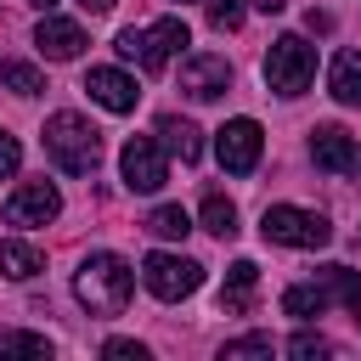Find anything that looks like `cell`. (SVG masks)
<instances>
[{
    "instance_id": "16",
    "label": "cell",
    "mask_w": 361,
    "mask_h": 361,
    "mask_svg": "<svg viewBox=\"0 0 361 361\" xmlns=\"http://www.w3.org/2000/svg\"><path fill=\"white\" fill-rule=\"evenodd\" d=\"M327 90H333V102L361 107V51H338V56H333V68H327Z\"/></svg>"
},
{
    "instance_id": "27",
    "label": "cell",
    "mask_w": 361,
    "mask_h": 361,
    "mask_svg": "<svg viewBox=\"0 0 361 361\" xmlns=\"http://www.w3.org/2000/svg\"><path fill=\"white\" fill-rule=\"evenodd\" d=\"M102 355H113V361H147V344H135V338H107Z\"/></svg>"
},
{
    "instance_id": "14",
    "label": "cell",
    "mask_w": 361,
    "mask_h": 361,
    "mask_svg": "<svg viewBox=\"0 0 361 361\" xmlns=\"http://www.w3.org/2000/svg\"><path fill=\"white\" fill-rule=\"evenodd\" d=\"M254 288H259V265H254V259H237V265L226 271L220 310H226V316H248V310H254Z\"/></svg>"
},
{
    "instance_id": "32",
    "label": "cell",
    "mask_w": 361,
    "mask_h": 361,
    "mask_svg": "<svg viewBox=\"0 0 361 361\" xmlns=\"http://www.w3.org/2000/svg\"><path fill=\"white\" fill-rule=\"evenodd\" d=\"M28 6H39V11H45V6H56V0H28Z\"/></svg>"
},
{
    "instance_id": "1",
    "label": "cell",
    "mask_w": 361,
    "mask_h": 361,
    "mask_svg": "<svg viewBox=\"0 0 361 361\" xmlns=\"http://www.w3.org/2000/svg\"><path fill=\"white\" fill-rule=\"evenodd\" d=\"M73 293L90 316H124L130 293H135V271L118 259V254H90L73 276Z\"/></svg>"
},
{
    "instance_id": "8",
    "label": "cell",
    "mask_w": 361,
    "mask_h": 361,
    "mask_svg": "<svg viewBox=\"0 0 361 361\" xmlns=\"http://www.w3.org/2000/svg\"><path fill=\"white\" fill-rule=\"evenodd\" d=\"M118 169H124V186L130 192H158L169 180V158L152 135H130L124 152H118Z\"/></svg>"
},
{
    "instance_id": "28",
    "label": "cell",
    "mask_w": 361,
    "mask_h": 361,
    "mask_svg": "<svg viewBox=\"0 0 361 361\" xmlns=\"http://www.w3.org/2000/svg\"><path fill=\"white\" fill-rule=\"evenodd\" d=\"M17 164H23V147H17V135H11V130H0V180H6V175H17Z\"/></svg>"
},
{
    "instance_id": "4",
    "label": "cell",
    "mask_w": 361,
    "mask_h": 361,
    "mask_svg": "<svg viewBox=\"0 0 361 361\" xmlns=\"http://www.w3.org/2000/svg\"><path fill=\"white\" fill-rule=\"evenodd\" d=\"M259 231H265V243H276V248H327V243H333L327 214L299 209V203H271V209L259 214Z\"/></svg>"
},
{
    "instance_id": "11",
    "label": "cell",
    "mask_w": 361,
    "mask_h": 361,
    "mask_svg": "<svg viewBox=\"0 0 361 361\" xmlns=\"http://www.w3.org/2000/svg\"><path fill=\"white\" fill-rule=\"evenodd\" d=\"M226 85H231V62H226V56H214V51L186 56V68H180V90H186L192 102H214Z\"/></svg>"
},
{
    "instance_id": "2",
    "label": "cell",
    "mask_w": 361,
    "mask_h": 361,
    "mask_svg": "<svg viewBox=\"0 0 361 361\" xmlns=\"http://www.w3.org/2000/svg\"><path fill=\"white\" fill-rule=\"evenodd\" d=\"M45 152L68 175H96V164H102V130L85 113H51L45 118Z\"/></svg>"
},
{
    "instance_id": "24",
    "label": "cell",
    "mask_w": 361,
    "mask_h": 361,
    "mask_svg": "<svg viewBox=\"0 0 361 361\" xmlns=\"http://www.w3.org/2000/svg\"><path fill=\"white\" fill-rule=\"evenodd\" d=\"M203 11H209V23H214L220 34L243 28V0H203Z\"/></svg>"
},
{
    "instance_id": "9",
    "label": "cell",
    "mask_w": 361,
    "mask_h": 361,
    "mask_svg": "<svg viewBox=\"0 0 361 361\" xmlns=\"http://www.w3.org/2000/svg\"><path fill=\"white\" fill-rule=\"evenodd\" d=\"M310 158H316V169H327V175L361 180V141H355L350 130H338V124L310 130Z\"/></svg>"
},
{
    "instance_id": "12",
    "label": "cell",
    "mask_w": 361,
    "mask_h": 361,
    "mask_svg": "<svg viewBox=\"0 0 361 361\" xmlns=\"http://www.w3.org/2000/svg\"><path fill=\"white\" fill-rule=\"evenodd\" d=\"M85 90H90V102L107 107V113H135V102H141L135 79H130L124 68H90V73H85Z\"/></svg>"
},
{
    "instance_id": "18",
    "label": "cell",
    "mask_w": 361,
    "mask_h": 361,
    "mask_svg": "<svg viewBox=\"0 0 361 361\" xmlns=\"http://www.w3.org/2000/svg\"><path fill=\"white\" fill-rule=\"evenodd\" d=\"M327 310V293H322V282H293V288H282V316H293V322H310V316H322Z\"/></svg>"
},
{
    "instance_id": "30",
    "label": "cell",
    "mask_w": 361,
    "mask_h": 361,
    "mask_svg": "<svg viewBox=\"0 0 361 361\" xmlns=\"http://www.w3.org/2000/svg\"><path fill=\"white\" fill-rule=\"evenodd\" d=\"M282 6H288V0H254V11H265V17H276Z\"/></svg>"
},
{
    "instance_id": "19",
    "label": "cell",
    "mask_w": 361,
    "mask_h": 361,
    "mask_svg": "<svg viewBox=\"0 0 361 361\" xmlns=\"http://www.w3.org/2000/svg\"><path fill=\"white\" fill-rule=\"evenodd\" d=\"M39 271H45V259H39L34 243H0V276L28 282V276H39Z\"/></svg>"
},
{
    "instance_id": "20",
    "label": "cell",
    "mask_w": 361,
    "mask_h": 361,
    "mask_svg": "<svg viewBox=\"0 0 361 361\" xmlns=\"http://www.w3.org/2000/svg\"><path fill=\"white\" fill-rule=\"evenodd\" d=\"M203 231H214V237H237V203H231L226 192H209V197H203Z\"/></svg>"
},
{
    "instance_id": "7",
    "label": "cell",
    "mask_w": 361,
    "mask_h": 361,
    "mask_svg": "<svg viewBox=\"0 0 361 361\" xmlns=\"http://www.w3.org/2000/svg\"><path fill=\"white\" fill-rule=\"evenodd\" d=\"M259 152H265V130L254 118H226L220 135H214V158L226 175H254L259 169Z\"/></svg>"
},
{
    "instance_id": "25",
    "label": "cell",
    "mask_w": 361,
    "mask_h": 361,
    "mask_svg": "<svg viewBox=\"0 0 361 361\" xmlns=\"http://www.w3.org/2000/svg\"><path fill=\"white\" fill-rule=\"evenodd\" d=\"M0 350L6 355H51V338H39V333H6Z\"/></svg>"
},
{
    "instance_id": "5",
    "label": "cell",
    "mask_w": 361,
    "mask_h": 361,
    "mask_svg": "<svg viewBox=\"0 0 361 361\" xmlns=\"http://www.w3.org/2000/svg\"><path fill=\"white\" fill-rule=\"evenodd\" d=\"M316 79V51L299 39V34H282L271 51H265V85L276 96H305Z\"/></svg>"
},
{
    "instance_id": "3",
    "label": "cell",
    "mask_w": 361,
    "mask_h": 361,
    "mask_svg": "<svg viewBox=\"0 0 361 361\" xmlns=\"http://www.w3.org/2000/svg\"><path fill=\"white\" fill-rule=\"evenodd\" d=\"M186 45H192V34H186L180 17H158V23H147V28H124V34H118V56H130L141 73H164L169 56H180Z\"/></svg>"
},
{
    "instance_id": "26",
    "label": "cell",
    "mask_w": 361,
    "mask_h": 361,
    "mask_svg": "<svg viewBox=\"0 0 361 361\" xmlns=\"http://www.w3.org/2000/svg\"><path fill=\"white\" fill-rule=\"evenodd\" d=\"M288 355H299V361L333 355V338H322V333H293V338H288Z\"/></svg>"
},
{
    "instance_id": "10",
    "label": "cell",
    "mask_w": 361,
    "mask_h": 361,
    "mask_svg": "<svg viewBox=\"0 0 361 361\" xmlns=\"http://www.w3.org/2000/svg\"><path fill=\"white\" fill-rule=\"evenodd\" d=\"M62 214V192L51 186V180H28V186H17L11 197H6V220L11 226H45V220H56Z\"/></svg>"
},
{
    "instance_id": "17",
    "label": "cell",
    "mask_w": 361,
    "mask_h": 361,
    "mask_svg": "<svg viewBox=\"0 0 361 361\" xmlns=\"http://www.w3.org/2000/svg\"><path fill=\"white\" fill-rule=\"evenodd\" d=\"M316 282H322L327 305H350V310H361V271H350V265H322Z\"/></svg>"
},
{
    "instance_id": "23",
    "label": "cell",
    "mask_w": 361,
    "mask_h": 361,
    "mask_svg": "<svg viewBox=\"0 0 361 361\" xmlns=\"http://www.w3.org/2000/svg\"><path fill=\"white\" fill-rule=\"evenodd\" d=\"M226 361H248V355H276V338L271 333H243V338H231L226 350H220Z\"/></svg>"
},
{
    "instance_id": "21",
    "label": "cell",
    "mask_w": 361,
    "mask_h": 361,
    "mask_svg": "<svg viewBox=\"0 0 361 361\" xmlns=\"http://www.w3.org/2000/svg\"><path fill=\"white\" fill-rule=\"evenodd\" d=\"M0 85H6L11 96H39V90H45V79H39L34 62H0Z\"/></svg>"
},
{
    "instance_id": "6",
    "label": "cell",
    "mask_w": 361,
    "mask_h": 361,
    "mask_svg": "<svg viewBox=\"0 0 361 361\" xmlns=\"http://www.w3.org/2000/svg\"><path fill=\"white\" fill-rule=\"evenodd\" d=\"M141 282H147V293H152V299L175 305V299L197 293L203 265H197V259H186V254H147V259H141Z\"/></svg>"
},
{
    "instance_id": "15",
    "label": "cell",
    "mask_w": 361,
    "mask_h": 361,
    "mask_svg": "<svg viewBox=\"0 0 361 361\" xmlns=\"http://www.w3.org/2000/svg\"><path fill=\"white\" fill-rule=\"evenodd\" d=\"M158 135H164V152H175L180 164H197V158H203V135H197V124H192V118L164 113V118H158Z\"/></svg>"
},
{
    "instance_id": "22",
    "label": "cell",
    "mask_w": 361,
    "mask_h": 361,
    "mask_svg": "<svg viewBox=\"0 0 361 361\" xmlns=\"http://www.w3.org/2000/svg\"><path fill=\"white\" fill-rule=\"evenodd\" d=\"M147 231H152V237H186V231H192V214H186L180 203H164V209H152Z\"/></svg>"
},
{
    "instance_id": "13",
    "label": "cell",
    "mask_w": 361,
    "mask_h": 361,
    "mask_svg": "<svg viewBox=\"0 0 361 361\" xmlns=\"http://www.w3.org/2000/svg\"><path fill=\"white\" fill-rule=\"evenodd\" d=\"M34 45L51 56V62H73L90 39H85V28L73 23V17H39V28H34Z\"/></svg>"
},
{
    "instance_id": "29",
    "label": "cell",
    "mask_w": 361,
    "mask_h": 361,
    "mask_svg": "<svg viewBox=\"0 0 361 361\" xmlns=\"http://www.w3.org/2000/svg\"><path fill=\"white\" fill-rule=\"evenodd\" d=\"M305 28H310V34H327V28H333V17H327V11H316V6H310V11H305Z\"/></svg>"
},
{
    "instance_id": "31",
    "label": "cell",
    "mask_w": 361,
    "mask_h": 361,
    "mask_svg": "<svg viewBox=\"0 0 361 361\" xmlns=\"http://www.w3.org/2000/svg\"><path fill=\"white\" fill-rule=\"evenodd\" d=\"M85 11H113V0H79Z\"/></svg>"
}]
</instances>
